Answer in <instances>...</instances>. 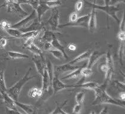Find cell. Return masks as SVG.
Returning <instances> with one entry per match:
<instances>
[{"label": "cell", "instance_id": "cell-1", "mask_svg": "<svg viewBox=\"0 0 125 114\" xmlns=\"http://www.w3.org/2000/svg\"><path fill=\"white\" fill-rule=\"evenodd\" d=\"M107 86V84L104 83V84L99 85L94 90L95 91V98L92 102V104L97 105L101 104H111L125 108V101L120 99L115 100L108 95L105 90Z\"/></svg>", "mask_w": 125, "mask_h": 114}, {"label": "cell", "instance_id": "cell-2", "mask_svg": "<svg viewBox=\"0 0 125 114\" xmlns=\"http://www.w3.org/2000/svg\"><path fill=\"white\" fill-rule=\"evenodd\" d=\"M32 70V68L30 67L29 70L27 71L25 75L23 77V78H21V79L17 81L14 85H13V86L11 87L9 89H7V93L9 95V96H10L11 98L13 99L14 100H18L19 96L21 89L23 88V86L25 85L27 82H28L29 80L33 79V78L35 77V76H29L30 73H31V71Z\"/></svg>", "mask_w": 125, "mask_h": 114}, {"label": "cell", "instance_id": "cell-3", "mask_svg": "<svg viewBox=\"0 0 125 114\" xmlns=\"http://www.w3.org/2000/svg\"><path fill=\"white\" fill-rule=\"evenodd\" d=\"M85 2L88 4L89 6L91 7L92 8H94L95 9H98L100 10L103 11H104L107 14H108V16H111L112 18H113L115 21H117L118 24H120V20H119L118 17L117 16L116 13L117 12L119 11H120V9L119 8H117V7L113 6V5H98L96 4H94L91 3V2H89L88 1H85Z\"/></svg>", "mask_w": 125, "mask_h": 114}, {"label": "cell", "instance_id": "cell-4", "mask_svg": "<svg viewBox=\"0 0 125 114\" xmlns=\"http://www.w3.org/2000/svg\"><path fill=\"white\" fill-rule=\"evenodd\" d=\"M59 19L60 14L58 10L56 8H54L50 19H48V20L45 23L46 27L49 28L50 30L58 32V26L60 24Z\"/></svg>", "mask_w": 125, "mask_h": 114}, {"label": "cell", "instance_id": "cell-5", "mask_svg": "<svg viewBox=\"0 0 125 114\" xmlns=\"http://www.w3.org/2000/svg\"><path fill=\"white\" fill-rule=\"evenodd\" d=\"M90 14H86L82 16L81 17H78L77 20L74 22H69L66 24H59L58 28H62L65 27H84L88 29V23H89Z\"/></svg>", "mask_w": 125, "mask_h": 114}, {"label": "cell", "instance_id": "cell-6", "mask_svg": "<svg viewBox=\"0 0 125 114\" xmlns=\"http://www.w3.org/2000/svg\"><path fill=\"white\" fill-rule=\"evenodd\" d=\"M37 18V14L35 10L32 11V13L31 14L26 16V17L24 19H23L21 21H19L17 23L11 26V28H17V29H20V28H25L29 26L30 23L32 22L33 20Z\"/></svg>", "mask_w": 125, "mask_h": 114}, {"label": "cell", "instance_id": "cell-7", "mask_svg": "<svg viewBox=\"0 0 125 114\" xmlns=\"http://www.w3.org/2000/svg\"><path fill=\"white\" fill-rule=\"evenodd\" d=\"M7 7V12H9V13H14L16 14H19L20 16H22V17H23V16L26 17V16H28V13L23 10L20 6V5L15 1L9 2L6 4H3L1 7Z\"/></svg>", "mask_w": 125, "mask_h": 114}, {"label": "cell", "instance_id": "cell-8", "mask_svg": "<svg viewBox=\"0 0 125 114\" xmlns=\"http://www.w3.org/2000/svg\"><path fill=\"white\" fill-rule=\"evenodd\" d=\"M106 64L108 68L107 72L105 73V78L104 83L108 85V82L111 80L112 78V76L113 74L114 71H115V66H114V62L113 59L112 55L110 51H108L107 54V57H106Z\"/></svg>", "mask_w": 125, "mask_h": 114}, {"label": "cell", "instance_id": "cell-9", "mask_svg": "<svg viewBox=\"0 0 125 114\" xmlns=\"http://www.w3.org/2000/svg\"><path fill=\"white\" fill-rule=\"evenodd\" d=\"M51 87L53 89V94H55L59 91H61L64 89H69V88H73V85H67L62 83L60 80L58 78L57 76H54L51 83Z\"/></svg>", "mask_w": 125, "mask_h": 114}, {"label": "cell", "instance_id": "cell-10", "mask_svg": "<svg viewBox=\"0 0 125 114\" xmlns=\"http://www.w3.org/2000/svg\"><path fill=\"white\" fill-rule=\"evenodd\" d=\"M32 61L35 64L38 73L42 76L46 66L45 60L43 57V55H35L32 58Z\"/></svg>", "mask_w": 125, "mask_h": 114}, {"label": "cell", "instance_id": "cell-11", "mask_svg": "<svg viewBox=\"0 0 125 114\" xmlns=\"http://www.w3.org/2000/svg\"><path fill=\"white\" fill-rule=\"evenodd\" d=\"M42 28H43V24L42 23L41 21H39L38 18H36L35 20H33L32 23L28 26V27L25 28H20L19 30H20L22 33H25V32H32V31H41Z\"/></svg>", "mask_w": 125, "mask_h": 114}, {"label": "cell", "instance_id": "cell-12", "mask_svg": "<svg viewBox=\"0 0 125 114\" xmlns=\"http://www.w3.org/2000/svg\"><path fill=\"white\" fill-rule=\"evenodd\" d=\"M104 54H105V53L100 52L97 51H95L94 52H92L89 59H88L89 61H88L87 67L89 68H92L94 66V65L98 62V61L100 59V58L102 56H103Z\"/></svg>", "mask_w": 125, "mask_h": 114}, {"label": "cell", "instance_id": "cell-13", "mask_svg": "<svg viewBox=\"0 0 125 114\" xmlns=\"http://www.w3.org/2000/svg\"><path fill=\"white\" fill-rule=\"evenodd\" d=\"M96 28V18L95 9L92 8L91 13L90 14L89 23H88V30L91 33H94Z\"/></svg>", "mask_w": 125, "mask_h": 114}, {"label": "cell", "instance_id": "cell-14", "mask_svg": "<svg viewBox=\"0 0 125 114\" xmlns=\"http://www.w3.org/2000/svg\"><path fill=\"white\" fill-rule=\"evenodd\" d=\"M54 37H55V35L54 32L50 30H47L45 31L42 36L39 38L38 41L41 43L51 42V41H52Z\"/></svg>", "mask_w": 125, "mask_h": 114}, {"label": "cell", "instance_id": "cell-15", "mask_svg": "<svg viewBox=\"0 0 125 114\" xmlns=\"http://www.w3.org/2000/svg\"><path fill=\"white\" fill-rule=\"evenodd\" d=\"M42 77V87L41 89L43 91V93H46L48 91L49 87L51 86L50 78H49V76L46 66L45 68L44 71H43Z\"/></svg>", "mask_w": 125, "mask_h": 114}, {"label": "cell", "instance_id": "cell-16", "mask_svg": "<svg viewBox=\"0 0 125 114\" xmlns=\"http://www.w3.org/2000/svg\"><path fill=\"white\" fill-rule=\"evenodd\" d=\"M50 9V8L49 7L45 4L44 3H43L42 1H40L38 7L35 9L36 14H37V18L39 21H41V18L42 16Z\"/></svg>", "mask_w": 125, "mask_h": 114}, {"label": "cell", "instance_id": "cell-17", "mask_svg": "<svg viewBox=\"0 0 125 114\" xmlns=\"http://www.w3.org/2000/svg\"><path fill=\"white\" fill-rule=\"evenodd\" d=\"M14 102L16 106H19V108H21V109L23 110L26 113L28 114H31L35 113V112L36 108H35V106L32 105V104H21V103L17 101V100H14Z\"/></svg>", "mask_w": 125, "mask_h": 114}, {"label": "cell", "instance_id": "cell-18", "mask_svg": "<svg viewBox=\"0 0 125 114\" xmlns=\"http://www.w3.org/2000/svg\"><path fill=\"white\" fill-rule=\"evenodd\" d=\"M79 67V66H74L73 65L70 64L69 63H67L65 64L61 65V66H57L56 71L60 73H66V72L74 71Z\"/></svg>", "mask_w": 125, "mask_h": 114}, {"label": "cell", "instance_id": "cell-19", "mask_svg": "<svg viewBox=\"0 0 125 114\" xmlns=\"http://www.w3.org/2000/svg\"><path fill=\"white\" fill-rule=\"evenodd\" d=\"M1 95H2V99L3 100V102L5 104V106L8 107V108H12V109H17L14 100L12 98H11L10 96H9V95L6 92L1 93Z\"/></svg>", "mask_w": 125, "mask_h": 114}, {"label": "cell", "instance_id": "cell-20", "mask_svg": "<svg viewBox=\"0 0 125 114\" xmlns=\"http://www.w3.org/2000/svg\"><path fill=\"white\" fill-rule=\"evenodd\" d=\"M51 43L54 48H55L59 50V51H60L63 54L64 58H66V59H68V56L67 54H66V51H65V48L62 45V43L60 42V41L58 40L57 38L56 37H54L52 41H51Z\"/></svg>", "mask_w": 125, "mask_h": 114}, {"label": "cell", "instance_id": "cell-21", "mask_svg": "<svg viewBox=\"0 0 125 114\" xmlns=\"http://www.w3.org/2000/svg\"><path fill=\"white\" fill-rule=\"evenodd\" d=\"M99 86V84L95 81H90V82L83 83L82 84H77L73 85V87H81L88 90H94L96 87Z\"/></svg>", "mask_w": 125, "mask_h": 114}, {"label": "cell", "instance_id": "cell-22", "mask_svg": "<svg viewBox=\"0 0 125 114\" xmlns=\"http://www.w3.org/2000/svg\"><path fill=\"white\" fill-rule=\"evenodd\" d=\"M91 53L92 52L90 51V50L87 51L86 52L81 54V55H79V56H77L76 58H74V59H73V60L71 61L70 62H69V63L70 64L74 65V64L77 63V62H79L85 60V59H89V57H90L91 54Z\"/></svg>", "mask_w": 125, "mask_h": 114}, {"label": "cell", "instance_id": "cell-23", "mask_svg": "<svg viewBox=\"0 0 125 114\" xmlns=\"http://www.w3.org/2000/svg\"><path fill=\"white\" fill-rule=\"evenodd\" d=\"M43 94V91L41 89H39L36 86H33L29 91L28 95L31 98H36V97H41Z\"/></svg>", "mask_w": 125, "mask_h": 114}, {"label": "cell", "instance_id": "cell-24", "mask_svg": "<svg viewBox=\"0 0 125 114\" xmlns=\"http://www.w3.org/2000/svg\"><path fill=\"white\" fill-rule=\"evenodd\" d=\"M7 55L11 59H23V58H29V55L26 54H22L20 52H13V51H9L7 52Z\"/></svg>", "mask_w": 125, "mask_h": 114}, {"label": "cell", "instance_id": "cell-25", "mask_svg": "<svg viewBox=\"0 0 125 114\" xmlns=\"http://www.w3.org/2000/svg\"><path fill=\"white\" fill-rule=\"evenodd\" d=\"M41 31L38 30V31H32V32H25V33H22L20 35V38L21 39H24L27 40V39H31V38H36L38 37V36L40 33Z\"/></svg>", "mask_w": 125, "mask_h": 114}, {"label": "cell", "instance_id": "cell-26", "mask_svg": "<svg viewBox=\"0 0 125 114\" xmlns=\"http://www.w3.org/2000/svg\"><path fill=\"white\" fill-rule=\"evenodd\" d=\"M46 64V68H47V72L49 76V78H50V84H51V83H52V80L53 79V77L54 76V66L52 62L50 61V60H48L47 62L45 61Z\"/></svg>", "mask_w": 125, "mask_h": 114}, {"label": "cell", "instance_id": "cell-27", "mask_svg": "<svg viewBox=\"0 0 125 114\" xmlns=\"http://www.w3.org/2000/svg\"><path fill=\"white\" fill-rule=\"evenodd\" d=\"M82 66H81L75 70L73 71L70 74H68L67 76H65V77H62V80H67V79H71V78H76L78 77L79 76H81V69H82Z\"/></svg>", "mask_w": 125, "mask_h": 114}, {"label": "cell", "instance_id": "cell-28", "mask_svg": "<svg viewBox=\"0 0 125 114\" xmlns=\"http://www.w3.org/2000/svg\"><path fill=\"white\" fill-rule=\"evenodd\" d=\"M43 3L49 7L50 9H54L62 5V2L60 0H48V1H42Z\"/></svg>", "mask_w": 125, "mask_h": 114}, {"label": "cell", "instance_id": "cell-29", "mask_svg": "<svg viewBox=\"0 0 125 114\" xmlns=\"http://www.w3.org/2000/svg\"><path fill=\"white\" fill-rule=\"evenodd\" d=\"M5 32H6L7 33L9 34V35H10V36L16 38H20V35L22 33V32H21L20 30L17 29V28H11L5 30Z\"/></svg>", "mask_w": 125, "mask_h": 114}, {"label": "cell", "instance_id": "cell-30", "mask_svg": "<svg viewBox=\"0 0 125 114\" xmlns=\"http://www.w3.org/2000/svg\"><path fill=\"white\" fill-rule=\"evenodd\" d=\"M26 48L29 49L30 51L33 52L35 55H42V51L41 50V49L38 47L34 43H32L31 45Z\"/></svg>", "mask_w": 125, "mask_h": 114}, {"label": "cell", "instance_id": "cell-31", "mask_svg": "<svg viewBox=\"0 0 125 114\" xmlns=\"http://www.w3.org/2000/svg\"><path fill=\"white\" fill-rule=\"evenodd\" d=\"M67 100H66V101L64 102L63 104H61V105H60V104H58L57 102H56L57 108L54 109V111H52V112H51V114H68L67 112H66L63 109H62V107H63L64 106L66 105V104H67Z\"/></svg>", "mask_w": 125, "mask_h": 114}, {"label": "cell", "instance_id": "cell-32", "mask_svg": "<svg viewBox=\"0 0 125 114\" xmlns=\"http://www.w3.org/2000/svg\"><path fill=\"white\" fill-rule=\"evenodd\" d=\"M7 88L6 87L5 85V79H4V74H2L0 77V93H7Z\"/></svg>", "mask_w": 125, "mask_h": 114}, {"label": "cell", "instance_id": "cell-33", "mask_svg": "<svg viewBox=\"0 0 125 114\" xmlns=\"http://www.w3.org/2000/svg\"><path fill=\"white\" fill-rule=\"evenodd\" d=\"M93 74V72L91 68L88 67H83L82 66L81 71V75L84 76L85 77H89L91 76Z\"/></svg>", "mask_w": 125, "mask_h": 114}, {"label": "cell", "instance_id": "cell-34", "mask_svg": "<svg viewBox=\"0 0 125 114\" xmlns=\"http://www.w3.org/2000/svg\"><path fill=\"white\" fill-rule=\"evenodd\" d=\"M48 52L51 53V54H52L53 56L55 57V58H57V59H62V58H64L63 54H62V53L60 51L57 49H51Z\"/></svg>", "mask_w": 125, "mask_h": 114}, {"label": "cell", "instance_id": "cell-35", "mask_svg": "<svg viewBox=\"0 0 125 114\" xmlns=\"http://www.w3.org/2000/svg\"><path fill=\"white\" fill-rule=\"evenodd\" d=\"M84 98H85V93L83 92H78L76 95L75 99L77 104H82Z\"/></svg>", "mask_w": 125, "mask_h": 114}, {"label": "cell", "instance_id": "cell-36", "mask_svg": "<svg viewBox=\"0 0 125 114\" xmlns=\"http://www.w3.org/2000/svg\"><path fill=\"white\" fill-rule=\"evenodd\" d=\"M11 24L7 20H2V21L0 22V28H2L4 31L5 30L8 29V28H11Z\"/></svg>", "mask_w": 125, "mask_h": 114}, {"label": "cell", "instance_id": "cell-37", "mask_svg": "<svg viewBox=\"0 0 125 114\" xmlns=\"http://www.w3.org/2000/svg\"><path fill=\"white\" fill-rule=\"evenodd\" d=\"M125 50V42H121V44L120 46V48L119 50V57L120 59V61L122 64V58L123 57V54H124Z\"/></svg>", "mask_w": 125, "mask_h": 114}, {"label": "cell", "instance_id": "cell-38", "mask_svg": "<svg viewBox=\"0 0 125 114\" xmlns=\"http://www.w3.org/2000/svg\"><path fill=\"white\" fill-rule=\"evenodd\" d=\"M83 4L84 1H83V0H78L77 1L75 4V11L76 13H79V12L81 11L83 7Z\"/></svg>", "mask_w": 125, "mask_h": 114}, {"label": "cell", "instance_id": "cell-39", "mask_svg": "<svg viewBox=\"0 0 125 114\" xmlns=\"http://www.w3.org/2000/svg\"><path fill=\"white\" fill-rule=\"evenodd\" d=\"M7 44V38L0 36V48L1 49L4 48L6 47Z\"/></svg>", "mask_w": 125, "mask_h": 114}, {"label": "cell", "instance_id": "cell-40", "mask_svg": "<svg viewBox=\"0 0 125 114\" xmlns=\"http://www.w3.org/2000/svg\"><path fill=\"white\" fill-rule=\"evenodd\" d=\"M42 48L43 50L46 51H49L50 50H51V49H53L52 45H51V42H45V43H42Z\"/></svg>", "mask_w": 125, "mask_h": 114}, {"label": "cell", "instance_id": "cell-41", "mask_svg": "<svg viewBox=\"0 0 125 114\" xmlns=\"http://www.w3.org/2000/svg\"><path fill=\"white\" fill-rule=\"evenodd\" d=\"M115 86L118 88L119 89H120V90L125 91V85L124 83H122L121 81H119L118 80H115Z\"/></svg>", "mask_w": 125, "mask_h": 114}, {"label": "cell", "instance_id": "cell-42", "mask_svg": "<svg viewBox=\"0 0 125 114\" xmlns=\"http://www.w3.org/2000/svg\"><path fill=\"white\" fill-rule=\"evenodd\" d=\"M82 110V104H75L73 107V114H79L81 113V111Z\"/></svg>", "mask_w": 125, "mask_h": 114}, {"label": "cell", "instance_id": "cell-43", "mask_svg": "<svg viewBox=\"0 0 125 114\" xmlns=\"http://www.w3.org/2000/svg\"><path fill=\"white\" fill-rule=\"evenodd\" d=\"M78 18V16H77V13L76 11L73 12V13H71L69 16V22H74L76 20H77V19Z\"/></svg>", "mask_w": 125, "mask_h": 114}, {"label": "cell", "instance_id": "cell-44", "mask_svg": "<svg viewBox=\"0 0 125 114\" xmlns=\"http://www.w3.org/2000/svg\"><path fill=\"white\" fill-rule=\"evenodd\" d=\"M5 112L7 114H21L17 109H12L7 106H5Z\"/></svg>", "mask_w": 125, "mask_h": 114}, {"label": "cell", "instance_id": "cell-45", "mask_svg": "<svg viewBox=\"0 0 125 114\" xmlns=\"http://www.w3.org/2000/svg\"><path fill=\"white\" fill-rule=\"evenodd\" d=\"M117 39H119L120 42H125V33L123 32H120V31H119V33H117Z\"/></svg>", "mask_w": 125, "mask_h": 114}, {"label": "cell", "instance_id": "cell-46", "mask_svg": "<svg viewBox=\"0 0 125 114\" xmlns=\"http://www.w3.org/2000/svg\"><path fill=\"white\" fill-rule=\"evenodd\" d=\"M34 40H35L34 38H31V39H27L26 42L24 43V44L23 45V47L24 48H28L29 46L31 45L32 43H33Z\"/></svg>", "mask_w": 125, "mask_h": 114}, {"label": "cell", "instance_id": "cell-47", "mask_svg": "<svg viewBox=\"0 0 125 114\" xmlns=\"http://www.w3.org/2000/svg\"><path fill=\"white\" fill-rule=\"evenodd\" d=\"M120 24V32H125V15L123 16V18H122V22Z\"/></svg>", "mask_w": 125, "mask_h": 114}, {"label": "cell", "instance_id": "cell-48", "mask_svg": "<svg viewBox=\"0 0 125 114\" xmlns=\"http://www.w3.org/2000/svg\"><path fill=\"white\" fill-rule=\"evenodd\" d=\"M99 69L100 70V71L104 73V74H105L107 72V70H108V68H107V66L106 64H101L99 66Z\"/></svg>", "mask_w": 125, "mask_h": 114}, {"label": "cell", "instance_id": "cell-49", "mask_svg": "<svg viewBox=\"0 0 125 114\" xmlns=\"http://www.w3.org/2000/svg\"><path fill=\"white\" fill-rule=\"evenodd\" d=\"M125 0H110L109 4L110 5H113L115 6V5L118 4L120 2H125Z\"/></svg>", "mask_w": 125, "mask_h": 114}, {"label": "cell", "instance_id": "cell-50", "mask_svg": "<svg viewBox=\"0 0 125 114\" xmlns=\"http://www.w3.org/2000/svg\"><path fill=\"white\" fill-rule=\"evenodd\" d=\"M68 49L70 50V51H75L76 49V46L74 43H71L68 45Z\"/></svg>", "mask_w": 125, "mask_h": 114}, {"label": "cell", "instance_id": "cell-51", "mask_svg": "<svg viewBox=\"0 0 125 114\" xmlns=\"http://www.w3.org/2000/svg\"><path fill=\"white\" fill-rule=\"evenodd\" d=\"M14 1L17 3H18L19 4H29V2H28V0H14Z\"/></svg>", "mask_w": 125, "mask_h": 114}, {"label": "cell", "instance_id": "cell-52", "mask_svg": "<svg viewBox=\"0 0 125 114\" xmlns=\"http://www.w3.org/2000/svg\"><path fill=\"white\" fill-rule=\"evenodd\" d=\"M119 99L121 100H123V101H125V91H123V92H120L119 95Z\"/></svg>", "mask_w": 125, "mask_h": 114}, {"label": "cell", "instance_id": "cell-53", "mask_svg": "<svg viewBox=\"0 0 125 114\" xmlns=\"http://www.w3.org/2000/svg\"><path fill=\"white\" fill-rule=\"evenodd\" d=\"M4 73V66L2 62H0V77Z\"/></svg>", "mask_w": 125, "mask_h": 114}, {"label": "cell", "instance_id": "cell-54", "mask_svg": "<svg viewBox=\"0 0 125 114\" xmlns=\"http://www.w3.org/2000/svg\"><path fill=\"white\" fill-rule=\"evenodd\" d=\"M108 108L107 107H105V108H104L102 111H101V112H100V114H107L108 113Z\"/></svg>", "mask_w": 125, "mask_h": 114}, {"label": "cell", "instance_id": "cell-55", "mask_svg": "<svg viewBox=\"0 0 125 114\" xmlns=\"http://www.w3.org/2000/svg\"><path fill=\"white\" fill-rule=\"evenodd\" d=\"M104 4H105V5H109L110 4V0H104Z\"/></svg>", "mask_w": 125, "mask_h": 114}, {"label": "cell", "instance_id": "cell-56", "mask_svg": "<svg viewBox=\"0 0 125 114\" xmlns=\"http://www.w3.org/2000/svg\"><path fill=\"white\" fill-rule=\"evenodd\" d=\"M13 1H14V0H5V2L4 4H8L11 2H13Z\"/></svg>", "mask_w": 125, "mask_h": 114}, {"label": "cell", "instance_id": "cell-57", "mask_svg": "<svg viewBox=\"0 0 125 114\" xmlns=\"http://www.w3.org/2000/svg\"><path fill=\"white\" fill-rule=\"evenodd\" d=\"M2 99V95L1 94V93H0V99Z\"/></svg>", "mask_w": 125, "mask_h": 114}]
</instances>
